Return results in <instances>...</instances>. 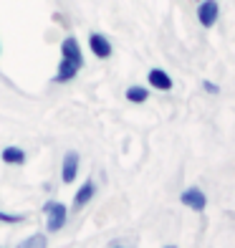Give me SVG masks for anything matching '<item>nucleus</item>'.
<instances>
[{
  "label": "nucleus",
  "instance_id": "obj_2",
  "mask_svg": "<svg viewBox=\"0 0 235 248\" xmlns=\"http://www.w3.org/2000/svg\"><path fill=\"white\" fill-rule=\"evenodd\" d=\"M218 18H220L218 0H200V5H197V20H200V26H203V28H212V26L218 23Z\"/></svg>",
  "mask_w": 235,
  "mask_h": 248
},
{
  "label": "nucleus",
  "instance_id": "obj_9",
  "mask_svg": "<svg viewBox=\"0 0 235 248\" xmlns=\"http://www.w3.org/2000/svg\"><path fill=\"white\" fill-rule=\"evenodd\" d=\"M147 81H149V86H152V89H157V92H170V89L175 86L172 76L167 74L164 69H149Z\"/></svg>",
  "mask_w": 235,
  "mask_h": 248
},
{
  "label": "nucleus",
  "instance_id": "obj_17",
  "mask_svg": "<svg viewBox=\"0 0 235 248\" xmlns=\"http://www.w3.org/2000/svg\"><path fill=\"white\" fill-rule=\"evenodd\" d=\"M0 53H3V43H0Z\"/></svg>",
  "mask_w": 235,
  "mask_h": 248
},
{
  "label": "nucleus",
  "instance_id": "obj_7",
  "mask_svg": "<svg viewBox=\"0 0 235 248\" xmlns=\"http://www.w3.org/2000/svg\"><path fill=\"white\" fill-rule=\"evenodd\" d=\"M81 69H84V66H78V63L69 61V59H61L59 69H56V76H53V84H69V81H73Z\"/></svg>",
  "mask_w": 235,
  "mask_h": 248
},
{
  "label": "nucleus",
  "instance_id": "obj_6",
  "mask_svg": "<svg viewBox=\"0 0 235 248\" xmlns=\"http://www.w3.org/2000/svg\"><path fill=\"white\" fill-rule=\"evenodd\" d=\"M61 59H69L78 66H84V51L78 46V38L76 36H66L61 41Z\"/></svg>",
  "mask_w": 235,
  "mask_h": 248
},
{
  "label": "nucleus",
  "instance_id": "obj_18",
  "mask_svg": "<svg viewBox=\"0 0 235 248\" xmlns=\"http://www.w3.org/2000/svg\"><path fill=\"white\" fill-rule=\"evenodd\" d=\"M0 248H3V246H0Z\"/></svg>",
  "mask_w": 235,
  "mask_h": 248
},
{
  "label": "nucleus",
  "instance_id": "obj_13",
  "mask_svg": "<svg viewBox=\"0 0 235 248\" xmlns=\"http://www.w3.org/2000/svg\"><path fill=\"white\" fill-rule=\"evenodd\" d=\"M28 216H23V213H5V210H0V223H5V225H20V223H26Z\"/></svg>",
  "mask_w": 235,
  "mask_h": 248
},
{
  "label": "nucleus",
  "instance_id": "obj_14",
  "mask_svg": "<svg viewBox=\"0 0 235 248\" xmlns=\"http://www.w3.org/2000/svg\"><path fill=\"white\" fill-rule=\"evenodd\" d=\"M203 89H205L207 94H220V86H218V84H212V81H207V78L203 81Z\"/></svg>",
  "mask_w": 235,
  "mask_h": 248
},
{
  "label": "nucleus",
  "instance_id": "obj_16",
  "mask_svg": "<svg viewBox=\"0 0 235 248\" xmlns=\"http://www.w3.org/2000/svg\"><path fill=\"white\" fill-rule=\"evenodd\" d=\"M164 248H177V246H172V243H170V246H164Z\"/></svg>",
  "mask_w": 235,
  "mask_h": 248
},
{
  "label": "nucleus",
  "instance_id": "obj_11",
  "mask_svg": "<svg viewBox=\"0 0 235 248\" xmlns=\"http://www.w3.org/2000/svg\"><path fill=\"white\" fill-rule=\"evenodd\" d=\"M124 96H127V101H132V104H144V101L149 99V89L142 86V84H132V86H127Z\"/></svg>",
  "mask_w": 235,
  "mask_h": 248
},
{
  "label": "nucleus",
  "instance_id": "obj_5",
  "mask_svg": "<svg viewBox=\"0 0 235 248\" xmlns=\"http://www.w3.org/2000/svg\"><path fill=\"white\" fill-rule=\"evenodd\" d=\"M180 202L185 208H190V210H195V213H203L205 208H207V198H205V193L200 187H187V190H182L180 193Z\"/></svg>",
  "mask_w": 235,
  "mask_h": 248
},
{
  "label": "nucleus",
  "instance_id": "obj_8",
  "mask_svg": "<svg viewBox=\"0 0 235 248\" xmlns=\"http://www.w3.org/2000/svg\"><path fill=\"white\" fill-rule=\"evenodd\" d=\"M94 195H96V183H94V180H84L81 187H78V190H76V195H73V210L86 208L88 202H91Z\"/></svg>",
  "mask_w": 235,
  "mask_h": 248
},
{
  "label": "nucleus",
  "instance_id": "obj_10",
  "mask_svg": "<svg viewBox=\"0 0 235 248\" xmlns=\"http://www.w3.org/2000/svg\"><path fill=\"white\" fill-rule=\"evenodd\" d=\"M0 157H3L5 165H26V150L23 147H15V144H10V147H5L3 152H0Z\"/></svg>",
  "mask_w": 235,
  "mask_h": 248
},
{
  "label": "nucleus",
  "instance_id": "obj_4",
  "mask_svg": "<svg viewBox=\"0 0 235 248\" xmlns=\"http://www.w3.org/2000/svg\"><path fill=\"white\" fill-rule=\"evenodd\" d=\"M88 51H91V56H96V59L106 61L109 56L114 53V46H111V41L104 33H88Z\"/></svg>",
  "mask_w": 235,
  "mask_h": 248
},
{
  "label": "nucleus",
  "instance_id": "obj_3",
  "mask_svg": "<svg viewBox=\"0 0 235 248\" xmlns=\"http://www.w3.org/2000/svg\"><path fill=\"white\" fill-rule=\"evenodd\" d=\"M78 167H81V157H78V152H73V150L66 152V155H63V162H61V183H63V185L76 183Z\"/></svg>",
  "mask_w": 235,
  "mask_h": 248
},
{
  "label": "nucleus",
  "instance_id": "obj_15",
  "mask_svg": "<svg viewBox=\"0 0 235 248\" xmlns=\"http://www.w3.org/2000/svg\"><path fill=\"white\" fill-rule=\"evenodd\" d=\"M109 248H129V246H124V243H121V241H114V243H111Z\"/></svg>",
  "mask_w": 235,
  "mask_h": 248
},
{
  "label": "nucleus",
  "instance_id": "obj_1",
  "mask_svg": "<svg viewBox=\"0 0 235 248\" xmlns=\"http://www.w3.org/2000/svg\"><path fill=\"white\" fill-rule=\"evenodd\" d=\"M43 213H46V233H59L69 223V208L61 200H46Z\"/></svg>",
  "mask_w": 235,
  "mask_h": 248
},
{
  "label": "nucleus",
  "instance_id": "obj_12",
  "mask_svg": "<svg viewBox=\"0 0 235 248\" xmlns=\"http://www.w3.org/2000/svg\"><path fill=\"white\" fill-rule=\"evenodd\" d=\"M18 248H48V235L46 233H33V235L20 241Z\"/></svg>",
  "mask_w": 235,
  "mask_h": 248
}]
</instances>
